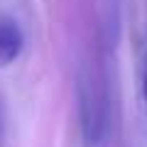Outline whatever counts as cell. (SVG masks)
<instances>
[{"label": "cell", "mask_w": 147, "mask_h": 147, "mask_svg": "<svg viewBox=\"0 0 147 147\" xmlns=\"http://www.w3.org/2000/svg\"><path fill=\"white\" fill-rule=\"evenodd\" d=\"M142 105H145V115H147V54H145V66H142Z\"/></svg>", "instance_id": "4"}, {"label": "cell", "mask_w": 147, "mask_h": 147, "mask_svg": "<svg viewBox=\"0 0 147 147\" xmlns=\"http://www.w3.org/2000/svg\"><path fill=\"white\" fill-rule=\"evenodd\" d=\"M7 145V108H5V98L0 96V147Z\"/></svg>", "instance_id": "3"}, {"label": "cell", "mask_w": 147, "mask_h": 147, "mask_svg": "<svg viewBox=\"0 0 147 147\" xmlns=\"http://www.w3.org/2000/svg\"><path fill=\"white\" fill-rule=\"evenodd\" d=\"M22 47H25V34L20 25L10 17H3L0 20V69L10 66L22 54Z\"/></svg>", "instance_id": "2"}, {"label": "cell", "mask_w": 147, "mask_h": 147, "mask_svg": "<svg viewBox=\"0 0 147 147\" xmlns=\"http://www.w3.org/2000/svg\"><path fill=\"white\" fill-rule=\"evenodd\" d=\"M76 103L81 145L100 147L108 132V93L103 79L88 66H81L76 74Z\"/></svg>", "instance_id": "1"}]
</instances>
